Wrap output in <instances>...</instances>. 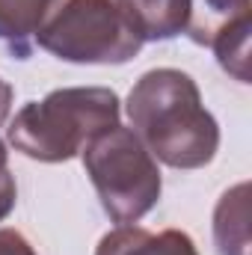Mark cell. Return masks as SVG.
I'll list each match as a JSON object with an SVG mask.
<instances>
[{
	"label": "cell",
	"mask_w": 252,
	"mask_h": 255,
	"mask_svg": "<svg viewBox=\"0 0 252 255\" xmlns=\"http://www.w3.org/2000/svg\"><path fill=\"white\" fill-rule=\"evenodd\" d=\"M127 116L148 154L172 169H199L220 148L217 119L205 110L193 77L178 68L145 71L127 95Z\"/></svg>",
	"instance_id": "cell-1"
},
{
	"label": "cell",
	"mask_w": 252,
	"mask_h": 255,
	"mask_svg": "<svg viewBox=\"0 0 252 255\" xmlns=\"http://www.w3.org/2000/svg\"><path fill=\"white\" fill-rule=\"evenodd\" d=\"M113 125H119V95L104 86H77L24 104L6 136L33 160L63 163Z\"/></svg>",
	"instance_id": "cell-2"
},
{
	"label": "cell",
	"mask_w": 252,
	"mask_h": 255,
	"mask_svg": "<svg viewBox=\"0 0 252 255\" xmlns=\"http://www.w3.org/2000/svg\"><path fill=\"white\" fill-rule=\"evenodd\" d=\"M80 154L101 208L113 223L130 226L157 205L163 187L160 169L130 128L113 125L92 136Z\"/></svg>",
	"instance_id": "cell-3"
},
{
	"label": "cell",
	"mask_w": 252,
	"mask_h": 255,
	"mask_svg": "<svg viewBox=\"0 0 252 255\" xmlns=\"http://www.w3.org/2000/svg\"><path fill=\"white\" fill-rule=\"evenodd\" d=\"M39 48L65 63L119 65L145 45L125 21L116 0H65L36 33Z\"/></svg>",
	"instance_id": "cell-4"
},
{
	"label": "cell",
	"mask_w": 252,
	"mask_h": 255,
	"mask_svg": "<svg viewBox=\"0 0 252 255\" xmlns=\"http://www.w3.org/2000/svg\"><path fill=\"white\" fill-rule=\"evenodd\" d=\"M196 45L214 48L220 65L241 83H250L252 0H193L187 30Z\"/></svg>",
	"instance_id": "cell-5"
},
{
	"label": "cell",
	"mask_w": 252,
	"mask_h": 255,
	"mask_svg": "<svg viewBox=\"0 0 252 255\" xmlns=\"http://www.w3.org/2000/svg\"><path fill=\"white\" fill-rule=\"evenodd\" d=\"M193 0H116L125 21L142 42L175 39L187 30Z\"/></svg>",
	"instance_id": "cell-6"
},
{
	"label": "cell",
	"mask_w": 252,
	"mask_h": 255,
	"mask_svg": "<svg viewBox=\"0 0 252 255\" xmlns=\"http://www.w3.org/2000/svg\"><path fill=\"white\" fill-rule=\"evenodd\" d=\"M95 255H199L190 235L178 229L145 232L136 226H119L107 232L98 244Z\"/></svg>",
	"instance_id": "cell-7"
},
{
	"label": "cell",
	"mask_w": 252,
	"mask_h": 255,
	"mask_svg": "<svg viewBox=\"0 0 252 255\" xmlns=\"http://www.w3.org/2000/svg\"><path fill=\"white\" fill-rule=\"evenodd\" d=\"M60 6L63 0H0V39L24 57L27 42L51 21Z\"/></svg>",
	"instance_id": "cell-8"
},
{
	"label": "cell",
	"mask_w": 252,
	"mask_h": 255,
	"mask_svg": "<svg viewBox=\"0 0 252 255\" xmlns=\"http://www.w3.org/2000/svg\"><path fill=\"white\" fill-rule=\"evenodd\" d=\"M214 238L220 255H247L250 250V184L229 190L214 214Z\"/></svg>",
	"instance_id": "cell-9"
},
{
	"label": "cell",
	"mask_w": 252,
	"mask_h": 255,
	"mask_svg": "<svg viewBox=\"0 0 252 255\" xmlns=\"http://www.w3.org/2000/svg\"><path fill=\"white\" fill-rule=\"evenodd\" d=\"M18 187H15V175L9 172V157H6V145L0 139V220H6L15 208Z\"/></svg>",
	"instance_id": "cell-10"
},
{
	"label": "cell",
	"mask_w": 252,
	"mask_h": 255,
	"mask_svg": "<svg viewBox=\"0 0 252 255\" xmlns=\"http://www.w3.org/2000/svg\"><path fill=\"white\" fill-rule=\"evenodd\" d=\"M0 255H36V250L21 232L0 229Z\"/></svg>",
	"instance_id": "cell-11"
},
{
	"label": "cell",
	"mask_w": 252,
	"mask_h": 255,
	"mask_svg": "<svg viewBox=\"0 0 252 255\" xmlns=\"http://www.w3.org/2000/svg\"><path fill=\"white\" fill-rule=\"evenodd\" d=\"M9 107H12V86L0 77V125H3L6 116H9Z\"/></svg>",
	"instance_id": "cell-12"
}]
</instances>
